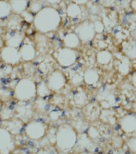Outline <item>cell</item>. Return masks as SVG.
Wrapping results in <instances>:
<instances>
[{"mask_svg": "<svg viewBox=\"0 0 136 154\" xmlns=\"http://www.w3.org/2000/svg\"><path fill=\"white\" fill-rule=\"evenodd\" d=\"M12 13L11 7L7 0H0V20L7 19Z\"/></svg>", "mask_w": 136, "mask_h": 154, "instance_id": "cell-27", "label": "cell"}, {"mask_svg": "<svg viewBox=\"0 0 136 154\" xmlns=\"http://www.w3.org/2000/svg\"><path fill=\"white\" fill-rule=\"evenodd\" d=\"M44 3L45 2H43V0H30L27 10L35 15L44 7H43Z\"/></svg>", "mask_w": 136, "mask_h": 154, "instance_id": "cell-29", "label": "cell"}, {"mask_svg": "<svg viewBox=\"0 0 136 154\" xmlns=\"http://www.w3.org/2000/svg\"><path fill=\"white\" fill-rule=\"evenodd\" d=\"M34 108H35V112L43 114V113L47 112L48 109H49V103L46 100V98L38 97L35 100Z\"/></svg>", "mask_w": 136, "mask_h": 154, "instance_id": "cell-26", "label": "cell"}, {"mask_svg": "<svg viewBox=\"0 0 136 154\" xmlns=\"http://www.w3.org/2000/svg\"><path fill=\"white\" fill-rule=\"evenodd\" d=\"M46 82L50 91L53 92H59L62 91L66 85L67 78L62 71L55 70L48 75Z\"/></svg>", "mask_w": 136, "mask_h": 154, "instance_id": "cell-7", "label": "cell"}, {"mask_svg": "<svg viewBox=\"0 0 136 154\" xmlns=\"http://www.w3.org/2000/svg\"><path fill=\"white\" fill-rule=\"evenodd\" d=\"M74 32L78 35L83 43H90L95 38L96 35L94 23L90 20H84L79 23L75 26Z\"/></svg>", "mask_w": 136, "mask_h": 154, "instance_id": "cell-6", "label": "cell"}, {"mask_svg": "<svg viewBox=\"0 0 136 154\" xmlns=\"http://www.w3.org/2000/svg\"><path fill=\"white\" fill-rule=\"evenodd\" d=\"M78 51L75 49L62 47L55 52V59L59 66L62 67H70L77 62Z\"/></svg>", "mask_w": 136, "mask_h": 154, "instance_id": "cell-5", "label": "cell"}, {"mask_svg": "<svg viewBox=\"0 0 136 154\" xmlns=\"http://www.w3.org/2000/svg\"><path fill=\"white\" fill-rule=\"evenodd\" d=\"M131 80L132 85L136 88V71L131 75Z\"/></svg>", "mask_w": 136, "mask_h": 154, "instance_id": "cell-42", "label": "cell"}, {"mask_svg": "<svg viewBox=\"0 0 136 154\" xmlns=\"http://www.w3.org/2000/svg\"><path fill=\"white\" fill-rule=\"evenodd\" d=\"M14 116L19 118L24 123L29 122L35 112L34 104L29 103V101H19V103H16L14 107Z\"/></svg>", "mask_w": 136, "mask_h": 154, "instance_id": "cell-9", "label": "cell"}, {"mask_svg": "<svg viewBox=\"0 0 136 154\" xmlns=\"http://www.w3.org/2000/svg\"><path fill=\"white\" fill-rule=\"evenodd\" d=\"M127 144L130 151L136 154V137H131L127 140Z\"/></svg>", "mask_w": 136, "mask_h": 154, "instance_id": "cell-38", "label": "cell"}, {"mask_svg": "<svg viewBox=\"0 0 136 154\" xmlns=\"http://www.w3.org/2000/svg\"><path fill=\"white\" fill-rule=\"evenodd\" d=\"M77 130L73 125L62 124L59 125L56 132V147L60 152H68L76 145L78 140Z\"/></svg>", "mask_w": 136, "mask_h": 154, "instance_id": "cell-2", "label": "cell"}, {"mask_svg": "<svg viewBox=\"0 0 136 154\" xmlns=\"http://www.w3.org/2000/svg\"><path fill=\"white\" fill-rule=\"evenodd\" d=\"M87 135L91 140H95L99 137V132L97 129V128L95 126H91L87 130Z\"/></svg>", "mask_w": 136, "mask_h": 154, "instance_id": "cell-35", "label": "cell"}, {"mask_svg": "<svg viewBox=\"0 0 136 154\" xmlns=\"http://www.w3.org/2000/svg\"><path fill=\"white\" fill-rule=\"evenodd\" d=\"M100 79L99 73L95 68H87L83 72V82L86 85H95Z\"/></svg>", "mask_w": 136, "mask_h": 154, "instance_id": "cell-18", "label": "cell"}, {"mask_svg": "<svg viewBox=\"0 0 136 154\" xmlns=\"http://www.w3.org/2000/svg\"><path fill=\"white\" fill-rule=\"evenodd\" d=\"M119 125L122 132L131 134L136 132V114L130 113L120 118Z\"/></svg>", "mask_w": 136, "mask_h": 154, "instance_id": "cell-13", "label": "cell"}, {"mask_svg": "<svg viewBox=\"0 0 136 154\" xmlns=\"http://www.w3.org/2000/svg\"><path fill=\"white\" fill-rule=\"evenodd\" d=\"M51 93L50 89L49 88L46 81H40L37 84V97L46 98Z\"/></svg>", "mask_w": 136, "mask_h": 154, "instance_id": "cell-28", "label": "cell"}, {"mask_svg": "<svg viewBox=\"0 0 136 154\" xmlns=\"http://www.w3.org/2000/svg\"><path fill=\"white\" fill-rule=\"evenodd\" d=\"M98 100L104 108H110L114 105L116 100V97L114 93H112L108 89H103L98 94Z\"/></svg>", "mask_w": 136, "mask_h": 154, "instance_id": "cell-16", "label": "cell"}, {"mask_svg": "<svg viewBox=\"0 0 136 154\" xmlns=\"http://www.w3.org/2000/svg\"><path fill=\"white\" fill-rule=\"evenodd\" d=\"M101 115H103V120L107 123L114 125L115 123V118L114 117V116H112L111 112L110 110H104L103 112H101Z\"/></svg>", "mask_w": 136, "mask_h": 154, "instance_id": "cell-32", "label": "cell"}, {"mask_svg": "<svg viewBox=\"0 0 136 154\" xmlns=\"http://www.w3.org/2000/svg\"><path fill=\"white\" fill-rule=\"evenodd\" d=\"M19 51L22 60L25 62H31L35 59L37 55L35 43H34L32 41L29 40L26 38H25L21 47L19 48Z\"/></svg>", "mask_w": 136, "mask_h": 154, "instance_id": "cell-11", "label": "cell"}, {"mask_svg": "<svg viewBox=\"0 0 136 154\" xmlns=\"http://www.w3.org/2000/svg\"><path fill=\"white\" fill-rule=\"evenodd\" d=\"M15 115L14 108H11L10 106H2V108L0 112V119L3 120H10L13 118Z\"/></svg>", "mask_w": 136, "mask_h": 154, "instance_id": "cell-31", "label": "cell"}, {"mask_svg": "<svg viewBox=\"0 0 136 154\" xmlns=\"http://www.w3.org/2000/svg\"><path fill=\"white\" fill-rule=\"evenodd\" d=\"M7 21V26L11 29V31H19L21 28L22 23L24 21L20 14H12Z\"/></svg>", "mask_w": 136, "mask_h": 154, "instance_id": "cell-23", "label": "cell"}, {"mask_svg": "<svg viewBox=\"0 0 136 154\" xmlns=\"http://www.w3.org/2000/svg\"><path fill=\"white\" fill-rule=\"evenodd\" d=\"M73 100H74V103L77 107L83 108L87 104L88 99H87L86 93L83 90H78L74 93Z\"/></svg>", "mask_w": 136, "mask_h": 154, "instance_id": "cell-25", "label": "cell"}, {"mask_svg": "<svg viewBox=\"0 0 136 154\" xmlns=\"http://www.w3.org/2000/svg\"><path fill=\"white\" fill-rule=\"evenodd\" d=\"M123 52L127 57L134 60L136 59V41H125L123 43Z\"/></svg>", "mask_w": 136, "mask_h": 154, "instance_id": "cell-24", "label": "cell"}, {"mask_svg": "<svg viewBox=\"0 0 136 154\" xmlns=\"http://www.w3.org/2000/svg\"><path fill=\"white\" fill-rule=\"evenodd\" d=\"M12 13L16 14H21L23 11L27 10L30 0H8Z\"/></svg>", "mask_w": 136, "mask_h": 154, "instance_id": "cell-20", "label": "cell"}, {"mask_svg": "<svg viewBox=\"0 0 136 154\" xmlns=\"http://www.w3.org/2000/svg\"><path fill=\"white\" fill-rule=\"evenodd\" d=\"M44 2H47V3H49V4L51 5H55L61 2V0H43Z\"/></svg>", "mask_w": 136, "mask_h": 154, "instance_id": "cell-40", "label": "cell"}, {"mask_svg": "<svg viewBox=\"0 0 136 154\" xmlns=\"http://www.w3.org/2000/svg\"><path fill=\"white\" fill-rule=\"evenodd\" d=\"M83 154H86V153H83Z\"/></svg>", "mask_w": 136, "mask_h": 154, "instance_id": "cell-48", "label": "cell"}, {"mask_svg": "<svg viewBox=\"0 0 136 154\" xmlns=\"http://www.w3.org/2000/svg\"><path fill=\"white\" fill-rule=\"evenodd\" d=\"M35 47L37 51L40 52H46L48 49L49 41L48 38L46 37L45 34L38 33L35 36Z\"/></svg>", "mask_w": 136, "mask_h": 154, "instance_id": "cell-22", "label": "cell"}, {"mask_svg": "<svg viewBox=\"0 0 136 154\" xmlns=\"http://www.w3.org/2000/svg\"><path fill=\"white\" fill-rule=\"evenodd\" d=\"M13 135L3 127H0V154H11L14 149Z\"/></svg>", "mask_w": 136, "mask_h": 154, "instance_id": "cell-10", "label": "cell"}, {"mask_svg": "<svg viewBox=\"0 0 136 154\" xmlns=\"http://www.w3.org/2000/svg\"><path fill=\"white\" fill-rule=\"evenodd\" d=\"M112 145L115 149H120L123 144V139L119 136H114L112 137Z\"/></svg>", "mask_w": 136, "mask_h": 154, "instance_id": "cell-37", "label": "cell"}, {"mask_svg": "<svg viewBox=\"0 0 136 154\" xmlns=\"http://www.w3.org/2000/svg\"><path fill=\"white\" fill-rule=\"evenodd\" d=\"M96 62L102 66H107L114 60L112 53L108 50H101L96 54Z\"/></svg>", "mask_w": 136, "mask_h": 154, "instance_id": "cell-21", "label": "cell"}, {"mask_svg": "<svg viewBox=\"0 0 136 154\" xmlns=\"http://www.w3.org/2000/svg\"><path fill=\"white\" fill-rule=\"evenodd\" d=\"M25 134L33 140L43 139L47 132V125L42 120H32L26 123L24 127Z\"/></svg>", "mask_w": 136, "mask_h": 154, "instance_id": "cell-4", "label": "cell"}, {"mask_svg": "<svg viewBox=\"0 0 136 154\" xmlns=\"http://www.w3.org/2000/svg\"><path fill=\"white\" fill-rule=\"evenodd\" d=\"M14 97L19 101H31L37 97V84L31 78H23L17 82Z\"/></svg>", "mask_w": 136, "mask_h": 154, "instance_id": "cell-3", "label": "cell"}, {"mask_svg": "<svg viewBox=\"0 0 136 154\" xmlns=\"http://www.w3.org/2000/svg\"><path fill=\"white\" fill-rule=\"evenodd\" d=\"M36 154H52V153H51L49 150H47V149H40V150H38Z\"/></svg>", "mask_w": 136, "mask_h": 154, "instance_id": "cell-43", "label": "cell"}, {"mask_svg": "<svg viewBox=\"0 0 136 154\" xmlns=\"http://www.w3.org/2000/svg\"><path fill=\"white\" fill-rule=\"evenodd\" d=\"M2 127L7 128L12 135H17L22 132L25 126L23 120L16 116H14L10 120H3Z\"/></svg>", "mask_w": 136, "mask_h": 154, "instance_id": "cell-15", "label": "cell"}, {"mask_svg": "<svg viewBox=\"0 0 136 154\" xmlns=\"http://www.w3.org/2000/svg\"><path fill=\"white\" fill-rule=\"evenodd\" d=\"M26 38V35L23 32L19 31H11L4 36V44L5 46H9L12 48H19L23 43Z\"/></svg>", "mask_w": 136, "mask_h": 154, "instance_id": "cell-12", "label": "cell"}, {"mask_svg": "<svg viewBox=\"0 0 136 154\" xmlns=\"http://www.w3.org/2000/svg\"><path fill=\"white\" fill-rule=\"evenodd\" d=\"M73 2H76L78 4L83 6V5L87 4V3L90 2V0H73Z\"/></svg>", "mask_w": 136, "mask_h": 154, "instance_id": "cell-41", "label": "cell"}, {"mask_svg": "<svg viewBox=\"0 0 136 154\" xmlns=\"http://www.w3.org/2000/svg\"><path fill=\"white\" fill-rule=\"evenodd\" d=\"M72 84H74L75 86H78L80 84H82L83 82V72L80 74L79 72H76L75 74L73 75L71 79Z\"/></svg>", "mask_w": 136, "mask_h": 154, "instance_id": "cell-33", "label": "cell"}, {"mask_svg": "<svg viewBox=\"0 0 136 154\" xmlns=\"http://www.w3.org/2000/svg\"><path fill=\"white\" fill-rule=\"evenodd\" d=\"M94 23V26H95V30L96 34H103L104 30H105V25L103 23V20H98L96 19Z\"/></svg>", "mask_w": 136, "mask_h": 154, "instance_id": "cell-34", "label": "cell"}, {"mask_svg": "<svg viewBox=\"0 0 136 154\" xmlns=\"http://www.w3.org/2000/svg\"><path fill=\"white\" fill-rule=\"evenodd\" d=\"M2 106H3V104H2V100H0V112H1V110H2Z\"/></svg>", "mask_w": 136, "mask_h": 154, "instance_id": "cell-46", "label": "cell"}, {"mask_svg": "<svg viewBox=\"0 0 136 154\" xmlns=\"http://www.w3.org/2000/svg\"><path fill=\"white\" fill-rule=\"evenodd\" d=\"M115 67L118 72L122 75H127L131 72V67L132 66L131 60L127 57L125 54H118L115 61Z\"/></svg>", "mask_w": 136, "mask_h": 154, "instance_id": "cell-14", "label": "cell"}, {"mask_svg": "<svg viewBox=\"0 0 136 154\" xmlns=\"http://www.w3.org/2000/svg\"><path fill=\"white\" fill-rule=\"evenodd\" d=\"M20 15H21L24 21L27 22V23H33L34 19H35V14H32L31 11H29L28 10H26Z\"/></svg>", "mask_w": 136, "mask_h": 154, "instance_id": "cell-36", "label": "cell"}, {"mask_svg": "<svg viewBox=\"0 0 136 154\" xmlns=\"http://www.w3.org/2000/svg\"><path fill=\"white\" fill-rule=\"evenodd\" d=\"M62 23L59 11L52 6L44 7L35 15L34 27L38 33L48 34L57 31Z\"/></svg>", "mask_w": 136, "mask_h": 154, "instance_id": "cell-1", "label": "cell"}, {"mask_svg": "<svg viewBox=\"0 0 136 154\" xmlns=\"http://www.w3.org/2000/svg\"><path fill=\"white\" fill-rule=\"evenodd\" d=\"M103 154H105V153H103Z\"/></svg>", "mask_w": 136, "mask_h": 154, "instance_id": "cell-49", "label": "cell"}, {"mask_svg": "<svg viewBox=\"0 0 136 154\" xmlns=\"http://www.w3.org/2000/svg\"><path fill=\"white\" fill-rule=\"evenodd\" d=\"M62 43L66 48L75 49L79 48L81 45V40L75 32H69L64 35L62 38Z\"/></svg>", "mask_w": 136, "mask_h": 154, "instance_id": "cell-17", "label": "cell"}, {"mask_svg": "<svg viewBox=\"0 0 136 154\" xmlns=\"http://www.w3.org/2000/svg\"><path fill=\"white\" fill-rule=\"evenodd\" d=\"M132 110L134 111V112L136 114V100L134 101V103L132 105Z\"/></svg>", "mask_w": 136, "mask_h": 154, "instance_id": "cell-44", "label": "cell"}, {"mask_svg": "<svg viewBox=\"0 0 136 154\" xmlns=\"http://www.w3.org/2000/svg\"><path fill=\"white\" fill-rule=\"evenodd\" d=\"M76 144L82 149H90L92 145V140L88 137V135L81 134L78 137Z\"/></svg>", "mask_w": 136, "mask_h": 154, "instance_id": "cell-30", "label": "cell"}, {"mask_svg": "<svg viewBox=\"0 0 136 154\" xmlns=\"http://www.w3.org/2000/svg\"><path fill=\"white\" fill-rule=\"evenodd\" d=\"M67 15L71 19H78L83 14V8L81 5L78 4L76 2H71L67 5L66 8Z\"/></svg>", "mask_w": 136, "mask_h": 154, "instance_id": "cell-19", "label": "cell"}, {"mask_svg": "<svg viewBox=\"0 0 136 154\" xmlns=\"http://www.w3.org/2000/svg\"><path fill=\"white\" fill-rule=\"evenodd\" d=\"M62 116V112L59 110H52L49 112V118L51 121H57Z\"/></svg>", "mask_w": 136, "mask_h": 154, "instance_id": "cell-39", "label": "cell"}, {"mask_svg": "<svg viewBox=\"0 0 136 154\" xmlns=\"http://www.w3.org/2000/svg\"><path fill=\"white\" fill-rule=\"evenodd\" d=\"M59 154H67V153H66V152H61Z\"/></svg>", "mask_w": 136, "mask_h": 154, "instance_id": "cell-47", "label": "cell"}, {"mask_svg": "<svg viewBox=\"0 0 136 154\" xmlns=\"http://www.w3.org/2000/svg\"><path fill=\"white\" fill-rule=\"evenodd\" d=\"M0 59L5 64L16 66L21 62V56L19 54V48L5 46L0 52Z\"/></svg>", "mask_w": 136, "mask_h": 154, "instance_id": "cell-8", "label": "cell"}, {"mask_svg": "<svg viewBox=\"0 0 136 154\" xmlns=\"http://www.w3.org/2000/svg\"><path fill=\"white\" fill-rule=\"evenodd\" d=\"M132 66L134 67V68L135 69V71H136V59L135 60H133V62H132Z\"/></svg>", "mask_w": 136, "mask_h": 154, "instance_id": "cell-45", "label": "cell"}]
</instances>
